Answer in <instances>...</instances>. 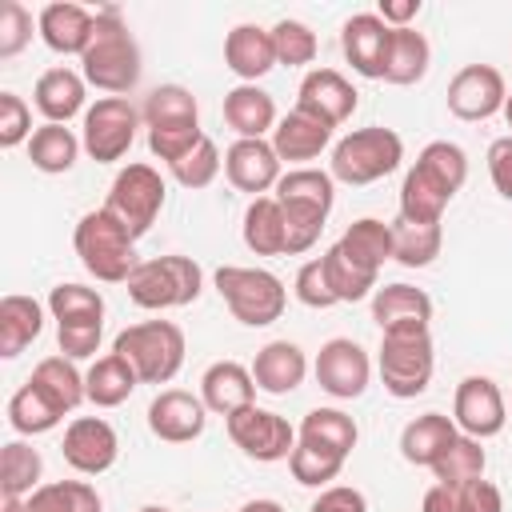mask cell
Masks as SVG:
<instances>
[{
  "label": "cell",
  "mask_w": 512,
  "mask_h": 512,
  "mask_svg": "<svg viewBox=\"0 0 512 512\" xmlns=\"http://www.w3.org/2000/svg\"><path fill=\"white\" fill-rule=\"evenodd\" d=\"M48 312L56 328L68 324H104V296L88 284H56L48 292Z\"/></svg>",
  "instance_id": "44"
},
{
  "label": "cell",
  "mask_w": 512,
  "mask_h": 512,
  "mask_svg": "<svg viewBox=\"0 0 512 512\" xmlns=\"http://www.w3.org/2000/svg\"><path fill=\"white\" fill-rule=\"evenodd\" d=\"M72 248L80 256V264L104 280V284H128V276L136 272V240L128 236V228L100 204L92 212H84L76 220V232H72Z\"/></svg>",
  "instance_id": "4"
},
{
  "label": "cell",
  "mask_w": 512,
  "mask_h": 512,
  "mask_svg": "<svg viewBox=\"0 0 512 512\" xmlns=\"http://www.w3.org/2000/svg\"><path fill=\"white\" fill-rule=\"evenodd\" d=\"M340 244H344L356 260H364L368 268L380 272L384 260H392V224H384V220H376V216H360V220H352V224L344 228Z\"/></svg>",
  "instance_id": "46"
},
{
  "label": "cell",
  "mask_w": 512,
  "mask_h": 512,
  "mask_svg": "<svg viewBox=\"0 0 512 512\" xmlns=\"http://www.w3.org/2000/svg\"><path fill=\"white\" fill-rule=\"evenodd\" d=\"M432 64V48L424 40V32L416 28H392V44H388V64H384V80L388 84H420L428 76Z\"/></svg>",
  "instance_id": "36"
},
{
  "label": "cell",
  "mask_w": 512,
  "mask_h": 512,
  "mask_svg": "<svg viewBox=\"0 0 512 512\" xmlns=\"http://www.w3.org/2000/svg\"><path fill=\"white\" fill-rule=\"evenodd\" d=\"M308 512H368V500L352 484H332V488H320Z\"/></svg>",
  "instance_id": "55"
},
{
  "label": "cell",
  "mask_w": 512,
  "mask_h": 512,
  "mask_svg": "<svg viewBox=\"0 0 512 512\" xmlns=\"http://www.w3.org/2000/svg\"><path fill=\"white\" fill-rule=\"evenodd\" d=\"M224 120L236 140H264L276 128V100L260 84H236L224 92Z\"/></svg>",
  "instance_id": "27"
},
{
  "label": "cell",
  "mask_w": 512,
  "mask_h": 512,
  "mask_svg": "<svg viewBox=\"0 0 512 512\" xmlns=\"http://www.w3.org/2000/svg\"><path fill=\"white\" fill-rule=\"evenodd\" d=\"M60 420H64V412H60L32 380L20 384V388L12 392V400H8V424H12L16 436H44V432H52Z\"/></svg>",
  "instance_id": "41"
},
{
  "label": "cell",
  "mask_w": 512,
  "mask_h": 512,
  "mask_svg": "<svg viewBox=\"0 0 512 512\" xmlns=\"http://www.w3.org/2000/svg\"><path fill=\"white\" fill-rule=\"evenodd\" d=\"M456 436H460V428H456L452 416H444V412H424V416H416V420L404 424V432H400V456H404L408 464H416V468H432V464L448 452V444H452Z\"/></svg>",
  "instance_id": "29"
},
{
  "label": "cell",
  "mask_w": 512,
  "mask_h": 512,
  "mask_svg": "<svg viewBox=\"0 0 512 512\" xmlns=\"http://www.w3.org/2000/svg\"><path fill=\"white\" fill-rule=\"evenodd\" d=\"M92 28H96V12H88L84 4H72V0H52L36 16L40 40L56 56H84L92 44Z\"/></svg>",
  "instance_id": "21"
},
{
  "label": "cell",
  "mask_w": 512,
  "mask_h": 512,
  "mask_svg": "<svg viewBox=\"0 0 512 512\" xmlns=\"http://www.w3.org/2000/svg\"><path fill=\"white\" fill-rule=\"evenodd\" d=\"M164 200H168L164 176L152 164H128V168L116 172L104 208L128 228L132 240H140L156 224V216L164 212Z\"/></svg>",
  "instance_id": "10"
},
{
  "label": "cell",
  "mask_w": 512,
  "mask_h": 512,
  "mask_svg": "<svg viewBox=\"0 0 512 512\" xmlns=\"http://www.w3.org/2000/svg\"><path fill=\"white\" fill-rule=\"evenodd\" d=\"M212 284L220 292V300L228 304V312L244 324V328H268L284 316L288 308V288L276 272L268 268H244V264H224L212 272Z\"/></svg>",
  "instance_id": "7"
},
{
  "label": "cell",
  "mask_w": 512,
  "mask_h": 512,
  "mask_svg": "<svg viewBox=\"0 0 512 512\" xmlns=\"http://www.w3.org/2000/svg\"><path fill=\"white\" fill-rule=\"evenodd\" d=\"M140 112L132 108L128 96H100L96 104H88L84 112V128H80V144L96 164H116L128 156V148L136 144V128H140Z\"/></svg>",
  "instance_id": "11"
},
{
  "label": "cell",
  "mask_w": 512,
  "mask_h": 512,
  "mask_svg": "<svg viewBox=\"0 0 512 512\" xmlns=\"http://www.w3.org/2000/svg\"><path fill=\"white\" fill-rule=\"evenodd\" d=\"M204 140V128L200 124H172V128H148V152L160 156L164 164H176L184 160L196 144Z\"/></svg>",
  "instance_id": "50"
},
{
  "label": "cell",
  "mask_w": 512,
  "mask_h": 512,
  "mask_svg": "<svg viewBox=\"0 0 512 512\" xmlns=\"http://www.w3.org/2000/svg\"><path fill=\"white\" fill-rule=\"evenodd\" d=\"M224 64H228V72L240 76V84H256L260 76H268V72L276 68L272 28L236 24V28L224 36Z\"/></svg>",
  "instance_id": "26"
},
{
  "label": "cell",
  "mask_w": 512,
  "mask_h": 512,
  "mask_svg": "<svg viewBox=\"0 0 512 512\" xmlns=\"http://www.w3.org/2000/svg\"><path fill=\"white\" fill-rule=\"evenodd\" d=\"M32 140V108L16 92H0V148H20Z\"/></svg>",
  "instance_id": "53"
},
{
  "label": "cell",
  "mask_w": 512,
  "mask_h": 512,
  "mask_svg": "<svg viewBox=\"0 0 512 512\" xmlns=\"http://www.w3.org/2000/svg\"><path fill=\"white\" fill-rule=\"evenodd\" d=\"M304 376H308V356H304V348L292 344V340H268V344L256 352V360H252V380H256V388L268 392V396H288V392H296V388L304 384Z\"/></svg>",
  "instance_id": "25"
},
{
  "label": "cell",
  "mask_w": 512,
  "mask_h": 512,
  "mask_svg": "<svg viewBox=\"0 0 512 512\" xmlns=\"http://www.w3.org/2000/svg\"><path fill=\"white\" fill-rule=\"evenodd\" d=\"M112 352L132 364L140 384H168L184 368L188 344H184V328L180 324H172V320H144V324H128L112 340Z\"/></svg>",
  "instance_id": "8"
},
{
  "label": "cell",
  "mask_w": 512,
  "mask_h": 512,
  "mask_svg": "<svg viewBox=\"0 0 512 512\" xmlns=\"http://www.w3.org/2000/svg\"><path fill=\"white\" fill-rule=\"evenodd\" d=\"M200 288H204V268L180 252L140 260L136 272L128 276V300L144 312L188 308V304H196Z\"/></svg>",
  "instance_id": "6"
},
{
  "label": "cell",
  "mask_w": 512,
  "mask_h": 512,
  "mask_svg": "<svg viewBox=\"0 0 512 512\" xmlns=\"http://www.w3.org/2000/svg\"><path fill=\"white\" fill-rule=\"evenodd\" d=\"M344 464H348L344 456L324 452V448L304 444V440H296V448H292V456H288L292 480L304 484V488H332V480L344 472Z\"/></svg>",
  "instance_id": "47"
},
{
  "label": "cell",
  "mask_w": 512,
  "mask_h": 512,
  "mask_svg": "<svg viewBox=\"0 0 512 512\" xmlns=\"http://www.w3.org/2000/svg\"><path fill=\"white\" fill-rule=\"evenodd\" d=\"M140 44L128 32L120 8H100L96 12V28H92V44L80 56V76L108 92V96H128L140 84Z\"/></svg>",
  "instance_id": "2"
},
{
  "label": "cell",
  "mask_w": 512,
  "mask_h": 512,
  "mask_svg": "<svg viewBox=\"0 0 512 512\" xmlns=\"http://www.w3.org/2000/svg\"><path fill=\"white\" fill-rule=\"evenodd\" d=\"M328 144H332V128H324L320 120L304 116L300 108H292L288 116H280L276 128H272V148H276L280 164L308 168V160H316Z\"/></svg>",
  "instance_id": "28"
},
{
  "label": "cell",
  "mask_w": 512,
  "mask_h": 512,
  "mask_svg": "<svg viewBox=\"0 0 512 512\" xmlns=\"http://www.w3.org/2000/svg\"><path fill=\"white\" fill-rule=\"evenodd\" d=\"M24 504L28 512H104V500L88 480H48Z\"/></svg>",
  "instance_id": "43"
},
{
  "label": "cell",
  "mask_w": 512,
  "mask_h": 512,
  "mask_svg": "<svg viewBox=\"0 0 512 512\" xmlns=\"http://www.w3.org/2000/svg\"><path fill=\"white\" fill-rule=\"evenodd\" d=\"M168 168H172V180H176L180 188L196 192V188H208V184L220 176L224 156H220L216 140H212V136H204V140H200L184 160H176V164H168Z\"/></svg>",
  "instance_id": "49"
},
{
  "label": "cell",
  "mask_w": 512,
  "mask_h": 512,
  "mask_svg": "<svg viewBox=\"0 0 512 512\" xmlns=\"http://www.w3.org/2000/svg\"><path fill=\"white\" fill-rule=\"evenodd\" d=\"M136 512H172V508H164V504H144V508H136Z\"/></svg>",
  "instance_id": "59"
},
{
  "label": "cell",
  "mask_w": 512,
  "mask_h": 512,
  "mask_svg": "<svg viewBox=\"0 0 512 512\" xmlns=\"http://www.w3.org/2000/svg\"><path fill=\"white\" fill-rule=\"evenodd\" d=\"M240 236H244V248L256 256H288V224L276 196H256L244 208Z\"/></svg>",
  "instance_id": "30"
},
{
  "label": "cell",
  "mask_w": 512,
  "mask_h": 512,
  "mask_svg": "<svg viewBox=\"0 0 512 512\" xmlns=\"http://www.w3.org/2000/svg\"><path fill=\"white\" fill-rule=\"evenodd\" d=\"M44 476V456L28 440H8L0 452V496H32Z\"/></svg>",
  "instance_id": "42"
},
{
  "label": "cell",
  "mask_w": 512,
  "mask_h": 512,
  "mask_svg": "<svg viewBox=\"0 0 512 512\" xmlns=\"http://www.w3.org/2000/svg\"><path fill=\"white\" fill-rule=\"evenodd\" d=\"M28 40H32V12L20 0H4L0 4V60L20 56Z\"/></svg>",
  "instance_id": "52"
},
{
  "label": "cell",
  "mask_w": 512,
  "mask_h": 512,
  "mask_svg": "<svg viewBox=\"0 0 512 512\" xmlns=\"http://www.w3.org/2000/svg\"><path fill=\"white\" fill-rule=\"evenodd\" d=\"M372 320L380 324V332H428L432 296L412 284H384L372 292Z\"/></svg>",
  "instance_id": "22"
},
{
  "label": "cell",
  "mask_w": 512,
  "mask_h": 512,
  "mask_svg": "<svg viewBox=\"0 0 512 512\" xmlns=\"http://www.w3.org/2000/svg\"><path fill=\"white\" fill-rule=\"evenodd\" d=\"M296 440L316 444V448L336 452V456L348 460L352 448H356V440H360V428H356V420H352L348 412H340V408H312V412L300 420Z\"/></svg>",
  "instance_id": "34"
},
{
  "label": "cell",
  "mask_w": 512,
  "mask_h": 512,
  "mask_svg": "<svg viewBox=\"0 0 512 512\" xmlns=\"http://www.w3.org/2000/svg\"><path fill=\"white\" fill-rule=\"evenodd\" d=\"M80 148L84 144L68 124H40L32 132V140H28V160L44 176H64V172H72Z\"/></svg>",
  "instance_id": "35"
},
{
  "label": "cell",
  "mask_w": 512,
  "mask_h": 512,
  "mask_svg": "<svg viewBox=\"0 0 512 512\" xmlns=\"http://www.w3.org/2000/svg\"><path fill=\"white\" fill-rule=\"evenodd\" d=\"M224 176L236 192H248L256 200V196H268L280 184L284 164H280L272 140H236L224 152Z\"/></svg>",
  "instance_id": "19"
},
{
  "label": "cell",
  "mask_w": 512,
  "mask_h": 512,
  "mask_svg": "<svg viewBox=\"0 0 512 512\" xmlns=\"http://www.w3.org/2000/svg\"><path fill=\"white\" fill-rule=\"evenodd\" d=\"M144 124L148 128H172V124H200V104L184 84H160L144 100Z\"/></svg>",
  "instance_id": "45"
},
{
  "label": "cell",
  "mask_w": 512,
  "mask_h": 512,
  "mask_svg": "<svg viewBox=\"0 0 512 512\" xmlns=\"http://www.w3.org/2000/svg\"><path fill=\"white\" fill-rule=\"evenodd\" d=\"M228 428V440L248 456V460H260V464H276V460H288L292 448H296V428L280 416V412H268V408H240L224 420Z\"/></svg>",
  "instance_id": "12"
},
{
  "label": "cell",
  "mask_w": 512,
  "mask_h": 512,
  "mask_svg": "<svg viewBox=\"0 0 512 512\" xmlns=\"http://www.w3.org/2000/svg\"><path fill=\"white\" fill-rule=\"evenodd\" d=\"M384 392L396 400H416L428 392L436 372L432 332H380V356H376Z\"/></svg>",
  "instance_id": "9"
},
{
  "label": "cell",
  "mask_w": 512,
  "mask_h": 512,
  "mask_svg": "<svg viewBox=\"0 0 512 512\" xmlns=\"http://www.w3.org/2000/svg\"><path fill=\"white\" fill-rule=\"evenodd\" d=\"M148 428L164 444H192L208 428V408L184 388H160L148 404Z\"/></svg>",
  "instance_id": "18"
},
{
  "label": "cell",
  "mask_w": 512,
  "mask_h": 512,
  "mask_svg": "<svg viewBox=\"0 0 512 512\" xmlns=\"http://www.w3.org/2000/svg\"><path fill=\"white\" fill-rule=\"evenodd\" d=\"M60 412H72V408H80L88 396H84V372L76 368V360H68V356H44L36 368H32V376H28Z\"/></svg>",
  "instance_id": "37"
},
{
  "label": "cell",
  "mask_w": 512,
  "mask_h": 512,
  "mask_svg": "<svg viewBox=\"0 0 512 512\" xmlns=\"http://www.w3.org/2000/svg\"><path fill=\"white\" fill-rule=\"evenodd\" d=\"M420 512H504V496L492 480H472L464 488L432 484L420 500Z\"/></svg>",
  "instance_id": "39"
},
{
  "label": "cell",
  "mask_w": 512,
  "mask_h": 512,
  "mask_svg": "<svg viewBox=\"0 0 512 512\" xmlns=\"http://www.w3.org/2000/svg\"><path fill=\"white\" fill-rule=\"evenodd\" d=\"M136 384H140V376H136L132 364H128L124 356H116V352L96 356L92 368L84 372V396H88V404H96V408H120V404L136 392Z\"/></svg>",
  "instance_id": "32"
},
{
  "label": "cell",
  "mask_w": 512,
  "mask_h": 512,
  "mask_svg": "<svg viewBox=\"0 0 512 512\" xmlns=\"http://www.w3.org/2000/svg\"><path fill=\"white\" fill-rule=\"evenodd\" d=\"M340 44H344V56H348V64H352L356 76H364V80H384L392 28H388L376 12H356V16H348L344 28H340Z\"/></svg>",
  "instance_id": "20"
},
{
  "label": "cell",
  "mask_w": 512,
  "mask_h": 512,
  "mask_svg": "<svg viewBox=\"0 0 512 512\" xmlns=\"http://www.w3.org/2000/svg\"><path fill=\"white\" fill-rule=\"evenodd\" d=\"M64 464L80 476H104L120 460V436L104 416H76L64 428Z\"/></svg>",
  "instance_id": "17"
},
{
  "label": "cell",
  "mask_w": 512,
  "mask_h": 512,
  "mask_svg": "<svg viewBox=\"0 0 512 512\" xmlns=\"http://www.w3.org/2000/svg\"><path fill=\"white\" fill-rule=\"evenodd\" d=\"M484 468H488V452H484V440H472V436H456L448 444V452L428 468L436 476V484L444 488H464L472 480H484Z\"/></svg>",
  "instance_id": "40"
},
{
  "label": "cell",
  "mask_w": 512,
  "mask_h": 512,
  "mask_svg": "<svg viewBox=\"0 0 512 512\" xmlns=\"http://www.w3.org/2000/svg\"><path fill=\"white\" fill-rule=\"evenodd\" d=\"M200 400L212 416H232L248 404H256V380L252 368H244L240 360H216L204 368L200 376Z\"/></svg>",
  "instance_id": "23"
},
{
  "label": "cell",
  "mask_w": 512,
  "mask_h": 512,
  "mask_svg": "<svg viewBox=\"0 0 512 512\" xmlns=\"http://www.w3.org/2000/svg\"><path fill=\"white\" fill-rule=\"evenodd\" d=\"M292 292H296V300H300L304 308H316V312L336 308V296H332V284H328V276H324V260H320V256H312V260H304V264L296 268Z\"/></svg>",
  "instance_id": "51"
},
{
  "label": "cell",
  "mask_w": 512,
  "mask_h": 512,
  "mask_svg": "<svg viewBox=\"0 0 512 512\" xmlns=\"http://www.w3.org/2000/svg\"><path fill=\"white\" fill-rule=\"evenodd\" d=\"M276 204L284 208V224H288V256H300L308 248H316L328 212L336 204V180L324 168H288L280 176V184L272 188Z\"/></svg>",
  "instance_id": "3"
},
{
  "label": "cell",
  "mask_w": 512,
  "mask_h": 512,
  "mask_svg": "<svg viewBox=\"0 0 512 512\" xmlns=\"http://www.w3.org/2000/svg\"><path fill=\"white\" fill-rule=\"evenodd\" d=\"M488 180L504 200H512V132L488 144Z\"/></svg>",
  "instance_id": "54"
},
{
  "label": "cell",
  "mask_w": 512,
  "mask_h": 512,
  "mask_svg": "<svg viewBox=\"0 0 512 512\" xmlns=\"http://www.w3.org/2000/svg\"><path fill=\"white\" fill-rule=\"evenodd\" d=\"M312 372H316V384H320L332 400H356V396H364L368 384H372V360H368V352H364L356 340H348V336L324 340L320 352H316Z\"/></svg>",
  "instance_id": "13"
},
{
  "label": "cell",
  "mask_w": 512,
  "mask_h": 512,
  "mask_svg": "<svg viewBox=\"0 0 512 512\" xmlns=\"http://www.w3.org/2000/svg\"><path fill=\"white\" fill-rule=\"evenodd\" d=\"M28 496H0V512H28Z\"/></svg>",
  "instance_id": "58"
},
{
  "label": "cell",
  "mask_w": 512,
  "mask_h": 512,
  "mask_svg": "<svg viewBox=\"0 0 512 512\" xmlns=\"http://www.w3.org/2000/svg\"><path fill=\"white\" fill-rule=\"evenodd\" d=\"M444 244V228L440 224H424V220H392V260L404 268H428L440 256Z\"/></svg>",
  "instance_id": "38"
},
{
  "label": "cell",
  "mask_w": 512,
  "mask_h": 512,
  "mask_svg": "<svg viewBox=\"0 0 512 512\" xmlns=\"http://www.w3.org/2000/svg\"><path fill=\"white\" fill-rule=\"evenodd\" d=\"M320 260H324V276H328V284H332L336 304H356V300H364V296L376 292L380 272L368 268L364 260H356L340 240H336Z\"/></svg>",
  "instance_id": "33"
},
{
  "label": "cell",
  "mask_w": 512,
  "mask_h": 512,
  "mask_svg": "<svg viewBox=\"0 0 512 512\" xmlns=\"http://www.w3.org/2000/svg\"><path fill=\"white\" fill-rule=\"evenodd\" d=\"M404 160V140L400 132L392 128H352L348 136H340L332 144V160H328V172L332 180L340 184H352V188H364V184H376L384 176H392Z\"/></svg>",
  "instance_id": "5"
},
{
  "label": "cell",
  "mask_w": 512,
  "mask_h": 512,
  "mask_svg": "<svg viewBox=\"0 0 512 512\" xmlns=\"http://www.w3.org/2000/svg\"><path fill=\"white\" fill-rule=\"evenodd\" d=\"M420 0H380L376 16L388 24V28H412V20L420 16Z\"/></svg>",
  "instance_id": "56"
},
{
  "label": "cell",
  "mask_w": 512,
  "mask_h": 512,
  "mask_svg": "<svg viewBox=\"0 0 512 512\" xmlns=\"http://www.w3.org/2000/svg\"><path fill=\"white\" fill-rule=\"evenodd\" d=\"M272 44H276V64H284V68H304L320 52L316 32L304 20H288V16L272 24Z\"/></svg>",
  "instance_id": "48"
},
{
  "label": "cell",
  "mask_w": 512,
  "mask_h": 512,
  "mask_svg": "<svg viewBox=\"0 0 512 512\" xmlns=\"http://www.w3.org/2000/svg\"><path fill=\"white\" fill-rule=\"evenodd\" d=\"M44 332V304L20 292H8L0 300V356H20L36 336Z\"/></svg>",
  "instance_id": "31"
},
{
  "label": "cell",
  "mask_w": 512,
  "mask_h": 512,
  "mask_svg": "<svg viewBox=\"0 0 512 512\" xmlns=\"http://www.w3.org/2000/svg\"><path fill=\"white\" fill-rule=\"evenodd\" d=\"M356 104H360V92H356L352 80H348L344 72H336V68H312V72H304V80H300V88H296V108H300L304 116L320 120V124L332 128V132H336L344 120H352Z\"/></svg>",
  "instance_id": "16"
},
{
  "label": "cell",
  "mask_w": 512,
  "mask_h": 512,
  "mask_svg": "<svg viewBox=\"0 0 512 512\" xmlns=\"http://www.w3.org/2000/svg\"><path fill=\"white\" fill-rule=\"evenodd\" d=\"M468 180V156L452 140H432L420 148L416 164L404 172L400 184V216L404 220H424L440 224L444 208Z\"/></svg>",
  "instance_id": "1"
},
{
  "label": "cell",
  "mask_w": 512,
  "mask_h": 512,
  "mask_svg": "<svg viewBox=\"0 0 512 512\" xmlns=\"http://www.w3.org/2000/svg\"><path fill=\"white\" fill-rule=\"evenodd\" d=\"M452 420L472 440H492L508 424V404L496 380L488 376H464L452 396Z\"/></svg>",
  "instance_id": "14"
},
{
  "label": "cell",
  "mask_w": 512,
  "mask_h": 512,
  "mask_svg": "<svg viewBox=\"0 0 512 512\" xmlns=\"http://www.w3.org/2000/svg\"><path fill=\"white\" fill-rule=\"evenodd\" d=\"M504 100H508V84H504V72L492 64H464L448 80V112L456 120H468V124L488 120L504 112Z\"/></svg>",
  "instance_id": "15"
},
{
  "label": "cell",
  "mask_w": 512,
  "mask_h": 512,
  "mask_svg": "<svg viewBox=\"0 0 512 512\" xmlns=\"http://www.w3.org/2000/svg\"><path fill=\"white\" fill-rule=\"evenodd\" d=\"M504 120H508V128H512V92H508V100H504Z\"/></svg>",
  "instance_id": "60"
},
{
  "label": "cell",
  "mask_w": 512,
  "mask_h": 512,
  "mask_svg": "<svg viewBox=\"0 0 512 512\" xmlns=\"http://www.w3.org/2000/svg\"><path fill=\"white\" fill-rule=\"evenodd\" d=\"M84 96H88V80H84L80 72L64 68V64L40 72V80H36V88H32V104H36V112L44 116V124H68L72 116L88 112Z\"/></svg>",
  "instance_id": "24"
},
{
  "label": "cell",
  "mask_w": 512,
  "mask_h": 512,
  "mask_svg": "<svg viewBox=\"0 0 512 512\" xmlns=\"http://www.w3.org/2000/svg\"><path fill=\"white\" fill-rule=\"evenodd\" d=\"M240 512H284V504H280V500H268V496H260V500H248Z\"/></svg>",
  "instance_id": "57"
}]
</instances>
